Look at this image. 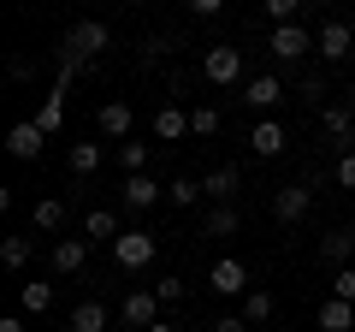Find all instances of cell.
Returning a JSON list of instances; mask_svg holds the SVG:
<instances>
[{
  "label": "cell",
  "instance_id": "1",
  "mask_svg": "<svg viewBox=\"0 0 355 332\" xmlns=\"http://www.w3.org/2000/svg\"><path fill=\"white\" fill-rule=\"evenodd\" d=\"M154 256H160V238H154V231H119L113 238V261L125 273H142Z\"/></svg>",
  "mask_w": 355,
  "mask_h": 332
},
{
  "label": "cell",
  "instance_id": "2",
  "mask_svg": "<svg viewBox=\"0 0 355 332\" xmlns=\"http://www.w3.org/2000/svg\"><path fill=\"white\" fill-rule=\"evenodd\" d=\"M101 48H107V24H101V18H83V24H71V30H65V60L89 65Z\"/></svg>",
  "mask_w": 355,
  "mask_h": 332
},
{
  "label": "cell",
  "instance_id": "3",
  "mask_svg": "<svg viewBox=\"0 0 355 332\" xmlns=\"http://www.w3.org/2000/svg\"><path fill=\"white\" fill-rule=\"evenodd\" d=\"M202 72H207V83L231 90V83H243V53H237V48H225V42H214V48L202 53Z\"/></svg>",
  "mask_w": 355,
  "mask_h": 332
},
{
  "label": "cell",
  "instance_id": "4",
  "mask_svg": "<svg viewBox=\"0 0 355 332\" xmlns=\"http://www.w3.org/2000/svg\"><path fill=\"white\" fill-rule=\"evenodd\" d=\"M308 208H314V184L296 179V184H279V190H272V219H284V226H296Z\"/></svg>",
  "mask_w": 355,
  "mask_h": 332
},
{
  "label": "cell",
  "instance_id": "5",
  "mask_svg": "<svg viewBox=\"0 0 355 332\" xmlns=\"http://www.w3.org/2000/svg\"><path fill=\"white\" fill-rule=\"evenodd\" d=\"M207 285H214L219 297H249V267H243L237 256H219L214 267H207Z\"/></svg>",
  "mask_w": 355,
  "mask_h": 332
},
{
  "label": "cell",
  "instance_id": "6",
  "mask_svg": "<svg viewBox=\"0 0 355 332\" xmlns=\"http://www.w3.org/2000/svg\"><path fill=\"white\" fill-rule=\"evenodd\" d=\"M42 142H48V131H42L36 119H18V125L6 131V154H12V160H42Z\"/></svg>",
  "mask_w": 355,
  "mask_h": 332
},
{
  "label": "cell",
  "instance_id": "7",
  "mask_svg": "<svg viewBox=\"0 0 355 332\" xmlns=\"http://www.w3.org/2000/svg\"><path fill=\"white\" fill-rule=\"evenodd\" d=\"M243 101H249L254 113H266V119H272V113L284 107V83H279L272 72H266V77H249V83H243Z\"/></svg>",
  "mask_w": 355,
  "mask_h": 332
},
{
  "label": "cell",
  "instance_id": "8",
  "mask_svg": "<svg viewBox=\"0 0 355 332\" xmlns=\"http://www.w3.org/2000/svg\"><path fill=\"white\" fill-rule=\"evenodd\" d=\"M266 48H272V60L291 65V60H302V53L314 48V36H308L302 24H272V42H266Z\"/></svg>",
  "mask_w": 355,
  "mask_h": 332
},
{
  "label": "cell",
  "instance_id": "9",
  "mask_svg": "<svg viewBox=\"0 0 355 332\" xmlns=\"http://www.w3.org/2000/svg\"><path fill=\"white\" fill-rule=\"evenodd\" d=\"M95 125H101V137H113V142H130V125H137V113H130V101H101Z\"/></svg>",
  "mask_w": 355,
  "mask_h": 332
},
{
  "label": "cell",
  "instance_id": "10",
  "mask_svg": "<svg viewBox=\"0 0 355 332\" xmlns=\"http://www.w3.org/2000/svg\"><path fill=\"white\" fill-rule=\"evenodd\" d=\"M314 48H320V60H349V48H355V30L349 24H320V36H314Z\"/></svg>",
  "mask_w": 355,
  "mask_h": 332
},
{
  "label": "cell",
  "instance_id": "11",
  "mask_svg": "<svg viewBox=\"0 0 355 332\" xmlns=\"http://www.w3.org/2000/svg\"><path fill=\"white\" fill-rule=\"evenodd\" d=\"M119 315H125V326H130V332H148V326H154V315H160V297H154V291H130Z\"/></svg>",
  "mask_w": 355,
  "mask_h": 332
},
{
  "label": "cell",
  "instance_id": "12",
  "mask_svg": "<svg viewBox=\"0 0 355 332\" xmlns=\"http://www.w3.org/2000/svg\"><path fill=\"white\" fill-rule=\"evenodd\" d=\"M284 142H291V137H284V125H279V119H261V125L249 131V149L261 154V160H279V154H284Z\"/></svg>",
  "mask_w": 355,
  "mask_h": 332
},
{
  "label": "cell",
  "instance_id": "13",
  "mask_svg": "<svg viewBox=\"0 0 355 332\" xmlns=\"http://www.w3.org/2000/svg\"><path fill=\"white\" fill-rule=\"evenodd\" d=\"M119 196H125V208H137V214H142V208L166 202V184H154L148 172H137V179H125V190H119Z\"/></svg>",
  "mask_w": 355,
  "mask_h": 332
},
{
  "label": "cell",
  "instance_id": "14",
  "mask_svg": "<svg viewBox=\"0 0 355 332\" xmlns=\"http://www.w3.org/2000/svg\"><path fill=\"white\" fill-rule=\"evenodd\" d=\"M320 261H326V267H349L355 261V231H326V238H320Z\"/></svg>",
  "mask_w": 355,
  "mask_h": 332
},
{
  "label": "cell",
  "instance_id": "15",
  "mask_svg": "<svg viewBox=\"0 0 355 332\" xmlns=\"http://www.w3.org/2000/svg\"><path fill=\"white\" fill-rule=\"evenodd\" d=\"M89 261V238H60L53 243V273H83Z\"/></svg>",
  "mask_w": 355,
  "mask_h": 332
},
{
  "label": "cell",
  "instance_id": "16",
  "mask_svg": "<svg viewBox=\"0 0 355 332\" xmlns=\"http://www.w3.org/2000/svg\"><path fill=\"white\" fill-rule=\"evenodd\" d=\"M320 332H355V303L326 297V303H320Z\"/></svg>",
  "mask_w": 355,
  "mask_h": 332
},
{
  "label": "cell",
  "instance_id": "17",
  "mask_svg": "<svg viewBox=\"0 0 355 332\" xmlns=\"http://www.w3.org/2000/svg\"><path fill=\"white\" fill-rule=\"evenodd\" d=\"M154 137H160V142L190 137V113H184V107H160V113H154Z\"/></svg>",
  "mask_w": 355,
  "mask_h": 332
},
{
  "label": "cell",
  "instance_id": "18",
  "mask_svg": "<svg viewBox=\"0 0 355 332\" xmlns=\"http://www.w3.org/2000/svg\"><path fill=\"white\" fill-rule=\"evenodd\" d=\"M237 184H243V172H237V166H214V172L202 179V190L214 196V202H231V196H237Z\"/></svg>",
  "mask_w": 355,
  "mask_h": 332
},
{
  "label": "cell",
  "instance_id": "19",
  "mask_svg": "<svg viewBox=\"0 0 355 332\" xmlns=\"http://www.w3.org/2000/svg\"><path fill=\"white\" fill-rule=\"evenodd\" d=\"M231 231H237V208L231 202H214L202 214V238H231Z\"/></svg>",
  "mask_w": 355,
  "mask_h": 332
},
{
  "label": "cell",
  "instance_id": "20",
  "mask_svg": "<svg viewBox=\"0 0 355 332\" xmlns=\"http://www.w3.org/2000/svg\"><path fill=\"white\" fill-rule=\"evenodd\" d=\"M83 238H89V243H113V238H119V214H107V208L83 214Z\"/></svg>",
  "mask_w": 355,
  "mask_h": 332
},
{
  "label": "cell",
  "instance_id": "21",
  "mask_svg": "<svg viewBox=\"0 0 355 332\" xmlns=\"http://www.w3.org/2000/svg\"><path fill=\"white\" fill-rule=\"evenodd\" d=\"M71 332H107V308L89 297V303H77L71 308Z\"/></svg>",
  "mask_w": 355,
  "mask_h": 332
},
{
  "label": "cell",
  "instance_id": "22",
  "mask_svg": "<svg viewBox=\"0 0 355 332\" xmlns=\"http://www.w3.org/2000/svg\"><path fill=\"white\" fill-rule=\"evenodd\" d=\"M119 172H125V179H137V172H148V142H119Z\"/></svg>",
  "mask_w": 355,
  "mask_h": 332
},
{
  "label": "cell",
  "instance_id": "23",
  "mask_svg": "<svg viewBox=\"0 0 355 332\" xmlns=\"http://www.w3.org/2000/svg\"><path fill=\"white\" fill-rule=\"evenodd\" d=\"M202 179H172V184H166V202H172V208H196V202H202Z\"/></svg>",
  "mask_w": 355,
  "mask_h": 332
},
{
  "label": "cell",
  "instance_id": "24",
  "mask_svg": "<svg viewBox=\"0 0 355 332\" xmlns=\"http://www.w3.org/2000/svg\"><path fill=\"white\" fill-rule=\"evenodd\" d=\"M48 303H53V285H42V279H30L24 291H18V315H42Z\"/></svg>",
  "mask_w": 355,
  "mask_h": 332
},
{
  "label": "cell",
  "instance_id": "25",
  "mask_svg": "<svg viewBox=\"0 0 355 332\" xmlns=\"http://www.w3.org/2000/svg\"><path fill=\"white\" fill-rule=\"evenodd\" d=\"M65 160H71V172H77V179L101 172V149H95V142H71V154H65Z\"/></svg>",
  "mask_w": 355,
  "mask_h": 332
},
{
  "label": "cell",
  "instance_id": "26",
  "mask_svg": "<svg viewBox=\"0 0 355 332\" xmlns=\"http://www.w3.org/2000/svg\"><path fill=\"white\" fill-rule=\"evenodd\" d=\"M320 125H326L331 137L349 142V131H355V107H320Z\"/></svg>",
  "mask_w": 355,
  "mask_h": 332
},
{
  "label": "cell",
  "instance_id": "27",
  "mask_svg": "<svg viewBox=\"0 0 355 332\" xmlns=\"http://www.w3.org/2000/svg\"><path fill=\"white\" fill-rule=\"evenodd\" d=\"M65 226V202L60 196H42L36 202V231H60Z\"/></svg>",
  "mask_w": 355,
  "mask_h": 332
},
{
  "label": "cell",
  "instance_id": "28",
  "mask_svg": "<svg viewBox=\"0 0 355 332\" xmlns=\"http://www.w3.org/2000/svg\"><path fill=\"white\" fill-rule=\"evenodd\" d=\"M0 261H6V267H30V238H0Z\"/></svg>",
  "mask_w": 355,
  "mask_h": 332
},
{
  "label": "cell",
  "instance_id": "29",
  "mask_svg": "<svg viewBox=\"0 0 355 332\" xmlns=\"http://www.w3.org/2000/svg\"><path fill=\"white\" fill-rule=\"evenodd\" d=\"M243 320H249V326L254 320H272V291H249L243 297Z\"/></svg>",
  "mask_w": 355,
  "mask_h": 332
},
{
  "label": "cell",
  "instance_id": "30",
  "mask_svg": "<svg viewBox=\"0 0 355 332\" xmlns=\"http://www.w3.org/2000/svg\"><path fill=\"white\" fill-rule=\"evenodd\" d=\"M296 13H302V0H266V18L272 24H296Z\"/></svg>",
  "mask_w": 355,
  "mask_h": 332
},
{
  "label": "cell",
  "instance_id": "31",
  "mask_svg": "<svg viewBox=\"0 0 355 332\" xmlns=\"http://www.w3.org/2000/svg\"><path fill=\"white\" fill-rule=\"evenodd\" d=\"M190 131H196V137H214V131H219V113H214V107H196V113H190Z\"/></svg>",
  "mask_w": 355,
  "mask_h": 332
},
{
  "label": "cell",
  "instance_id": "32",
  "mask_svg": "<svg viewBox=\"0 0 355 332\" xmlns=\"http://www.w3.org/2000/svg\"><path fill=\"white\" fill-rule=\"evenodd\" d=\"M331 297L355 303V267H338V273H331Z\"/></svg>",
  "mask_w": 355,
  "mask_h": 332
},
{
  "label": "cell",
  "instance_id": "33",
  "mask_svg": "<svg viewBox=\"0 0 355 332\" xmlns=\"http://www.w3.org/2000/svg\"><path fill=\"white\" fill-rule=\"evenodd\" d=\"M154 297H160V303H178V297H184V279H178V273H172V279H160V285H154Z\"/></svg>",
  "mask_w": 355,
  "mask_h": 332
},
{
  "label": "cell",
  "instance_id": "34",
  "mask_svg": "<svg viewBox=\"0 0 355 332\" xmlns=\"http://www.w3.org/2000/svg\"><path fill=\"white\" fill-rule=\"evenodd\" d=\"M184 6H190L196 18H219V13H225V0H184Z\"/></svg>",
  "mask_w": 355,
  "mask_h": 332
},
{
  "label": "cell",
  "instance_id": "35",
  "mask_svg": "<svg viewBox=\"0 0 355 332\" xmlns=\"http://www.w3.org/2000/svg\"><path fill=\"white\" fill-rule=\"evenodd\" d=\"M338 184H343V190H355V149L338 160Z\"/></svg>",
  "mask_w": 355,
  "mask_h": 332
},
{
  "label": "cell",
  "instance_id": "36",
  "mask_svg": "<svg viewBox=\"0 0 355 332\" xmlns=\"http://www.w3.org/2000/svg\"><path fill=\"white\" fill-rule=\"evenodd\" d=\"M214 332H249V320H243V315H225V320H219Z\"/></svg>",
  "mask_w": 355,
  "mask_h": 332
},
{
  "label": "cell",
  "instance_id": "37",
  "mask_svg": "<svg viewBox=\"0 0 355 332\" xmlns=\"http://www.w3.org/2000/svg\"><path fill=\"white\" fill-rule=\"evenodd\" d=\"M0 332H24V315H6V320H0Z\"/></svg>",
  "mask_w": 355,
  "mask_h": 332
},
{
  "label": "cell",
  "instance_id": "38",
  "mask_svg": "<svg viewBox=\"0 0 355 332\" xmlns=\"http://www.w3.org/2000/svg\"><path fill=\"white\" fill-rule=\"evenodd\" d=\"M148 332H178V326H166V320H154V326H148Z\"/></svg>",
  "mask_w": 355,
  "mask_h": 332
},
{
  "label": "cell",
  "instance_id": "39",
  "mask_svg": "<svg viewBox=\"0 0 355 332\" xmlns=\"http://www.w3.org/2000/svg\"><path fill=\"white\" fill-rule=\"evenodd\" d=\"M349 107H355V77H349Z\"/></svg>",
  "mask_w": 355,
  "mask_h": 332
},
{
  "label": "cell",
  "instance_id": "40",
  "mask_svg": "<svg viewBox=\"0 0 355 332\" xmlns=\"http://www.w3.org/2000/svg\"><path fill=\"white\" fill-rule=\"evenodd\" d=\"M320 6H326V0H320Z\"/></svg>",
  "mask_w": 355,
  "mask_h": 332
}]
</instances>
